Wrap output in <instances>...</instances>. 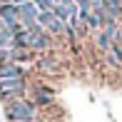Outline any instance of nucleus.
Wrapping results in <instances>:
<instances>
[{"label": "nucleus", "instance_id": "obj_1", "mask_svg": "<svg viewBox=\"0 0 122 122\" xmlns=\"http://www.w3.org/2000/svg\"><path fill=\"white\" fill-rule=\"evenodd\" d=\"M5 115H8L10 122H18V120L37 117V110H35V105L27 102V100H13V102H5Z\"/></svg>", "mask_w": 122, "mask_h": 122}, {"label": "nucleus", "instance_id": "obj_2", "mask_svg": "<svg viewBox=\"0 0 122 122\" xmlns=\"http://www.w3.org/2000/svg\"><path fill=\"white\" fill-rule=\"evenodd\" d=\"M0 95H3L5 102L23 100V95H25V77H20V80H3L0 82Z\"/></svg>", "mask_w": 122, "mask_h": 122}, {"label": "nucleus", "instance_id": "obj_3", "mask_svg": "<svg viewBox=\"0 0 122 122\" xmlns=\"http://www.w3.org/2000/svg\"><path fill=\"white\" fill-rule=\"evenodd\" d=\"M37 25H40L45 32H52V35H60V32H65V27H67L52 10H45V13L37 15Z\"/></svg>", "mask_w": 122, "mask_h": 122}, {"label": "nucleus", "instance_id": "obj_4", "mask_svg": "<svg viewBox=\"0 0 122 122\" xmlns=\"http://www.w3.org/2000/svg\"><path fill=\"white\" fill-rule=\"evenodd\" d=\"M18 13H20V23H23L27 30H30L32 25H37V15H40V10H37V5L32 3V0H25L23 5H18Z\"/></svg>", "mask_w": 122, "mask_h": 122}, {"label": "nucleus", "instance_id": "obj_5", "mask_svg": "<svg viewBox=\"0 0 122 122\" xmlns=\"http://www.w3.org/2000/svg\"><path fill=\"white\" fill-rule=\"evenodd\" d=\"M20 77H25V72L18 62H3L0 65V82L3 80H20Z\"/></svg>", "mask_w": 122, "mask_h": 122}, {"label": "nucleus", "instance_id": "obj_6", "mask_svg": "<svg viewBox=\"0 0 122 122\" xmlns=\"http://www.w3.org/2000/svg\"><path fill=\"white\" fill-rule=\"evenodd\" d=\"M50 102H52V92H50V90L37 87V90L32 92V105H35V107H37V105H50Z\"/></svg>", "mask_w": 122, "mask_h": 122}, {"label": "nucleus", "instance_id": "obj_7", "mask_svg": "<svg viewBox=\"0 0 122 122\" xmlns=\"http://www.w3.org/2000/svg\"><path fill=\"white\" fill-rule=\"evenodd\" d=\"M3 47H15V35L10 30H0V50Z\"/></svg>", "mask_w": 122, "mask_h": 122}, {"label": "nucleus", "instance_id": "obj_8", "mask_svg": "<svg viewBox=\"0 0 122 122\" xmlns=\"http://www.w3.org/2000/svg\"><path fill=\"white\" fill-rule=\"evenodd\" d=\"M32 3L37 5V10H40V13H45V10H52V8H55L52 0H32Z\"/></svg>", "mask_w": 122, "mask_h": 122}, {"label": "nucleus", "instance_id": "obj_9", "mask_svg": "<svg viewBox=\"0 0 122 122\" xmlns=\"http://www.w3.org/2000/svg\"><path fill=\"white\" fill-rule=\"evenodd\" d=\"M40 67H42V70H52V67H55V60H52V57H42V60H40Z\"/></svg>", "mask_w": 122, "mask_h": 122}, {"label": "nucleus", "instance_id": "obj_10", "mask_svg": "<svg viewBox=\"0 0 122 122\" xmlns=\"http://www.w3.org/2000/svg\"><path fill=\"white\" fill-rule=\"evenodd\" d=\"M18 122H40L37 117H30V120H18Z\"/></svg>", "mask_w": 122, "mask_h": 122}]
</instances>
